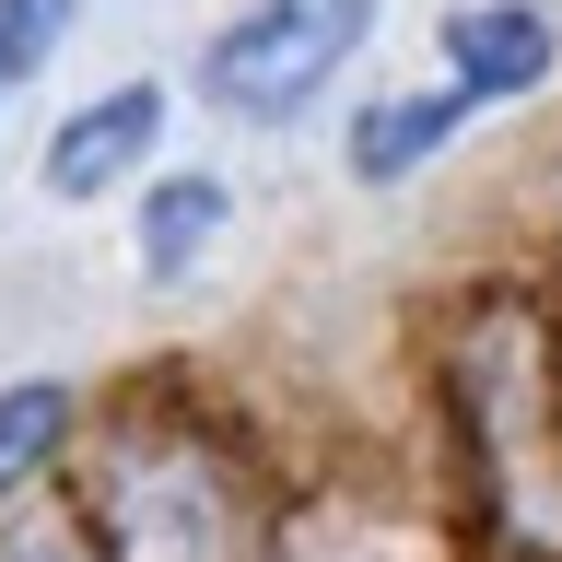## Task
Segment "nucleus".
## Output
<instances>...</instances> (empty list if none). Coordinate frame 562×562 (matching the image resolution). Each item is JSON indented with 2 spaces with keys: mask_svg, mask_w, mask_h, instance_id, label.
<instances>
[{
  "mask_svg": "<svg viewBox=\"0 0 562 562\" xmlns=\"http://www.w3.org/2000/svg\"><path fill=\"white\" fill-rule=\"evenodd\" d=\"M363 24H375V0H258V12H235V24L211 35L200 94L223 117H293L363 47Z\"/></svg>",
  "mask_w": 562,
  "mask_h": 562,
  "instance_id": "obj_1",
  "label": "nucleus"
},
{
  "mask_svg": "<svg viewBox=\"0 0 562 562\" xmlns=\"http://www.w3.org/2000/svg\"><path fill=\"white\" fill-rule=\"evenodd\" d=\"M105 551L117 562H223V504L188 457H130L105 481Z\"/></svg>",
  "mask_w": 562,
  "mask_h": 562,
  "instance_id": "obj_2",
  "label": "nucleus"
},
{
  "mask_svg": "<svg viewBox=\"0 0 562 562\" xmlns=\"http://www.w3.org/2000/svg\"><path fill=\"white\" fill-rule=\"evenodd\" d=\"M551 12L539 0H457L446 12V82L469 105H504V94H527L539 70H551Z\"/></svg>",
  "mask_w": 562,
  "mask_h": 562,
  "instance_id": "obj_3",
  "label": "nucleus"
},
{
  "mask_svg": "<svg viewBox=\"0 0 562 562\" xmlns=\"http://www.w3.org/2000/svg\"><path fill=\"white\" fill-rule=\"evenodd\" d=\"M153 140H165V82H117V94H94L59 140H47V200H94V188H117Z\"/></svg>",
  "mask_w": 562,
  "mask_h": 562,
  "instance_id": "obj_4",
  "label": "nucleus"
},
{
  "mask_svg": "<svg viewBox=\"0 0 562 562\" xmlns=\"http://www.w3.org/2000/svg\"><path fill=\"white\" fill-rule=\"evenodd\" d=\"M457 117H481V105L457 94V82H422V94H375L363 105V117H351V176H411L422 153H434V140L457 130Z\"/></svg>",
  "mask_w": 562,
  "mask_h": 562,
  "instance_id": "obj_5",
  "label": "nucleus"
},
{
  "mask_svg": "<svg viewBox=\"0 0 562 562\" xmlns=\"http://www.w3.org/2000/svg\"><path fill=\"white\" fill-rule=\"evenodd\" d=\"M223 176H165L153 200H140V270L153 281H188V258H200L211 235H223Z\"/></svg>",
  "mask_w": 562,
  "mask_h": 562,
  "instance_id": "obj_6",
  "label": "nucleus"
},
{
  "mask_svg": "<svg viewBox=\"0 0 562 562\" xmlns=\"http://www.w3.org/2000/svg\"><path fill=\"white\" fill-rule=\"evenodd\" d=\"M59 434H70V398H59V386H12V398H0V492H24Z\"/></svg>",
  "mask_w": 562,
  "mask_h": 562,
  "instance_id": "obj_7",
  "label": "nucleus"
},
{
  "mask_svg": "<svg viewBox=\"0 0 562 562\" xmlns=\"http://www.w3.org/2000/svg\"><path fill=\"white\" fill-rule=\"evenodd\" d=\"M59 35H70V0H0V105L47 70V47H59Z\"/></svg>",
  "mask_w": 562,
  "mask_h": 562,
  "instance_id": "obj_8",
  "label": "nucleus"
},
{
  "mask_svg": "<svg viewBox=\"0 0 562 562\" xmlns=\"http://www.w3.org/2000/svg\"><path fill=\"white\" fill-rule=\"evenodd\" d=\"M0 562H82V551H70L59 527H24V539H12V551H0Z\"/></svg>",
  "mask_w": 562,
  "mask_h": 562,
  "instance_id": "obj_9",
  "label": "nucleus"
}]
</instances>
